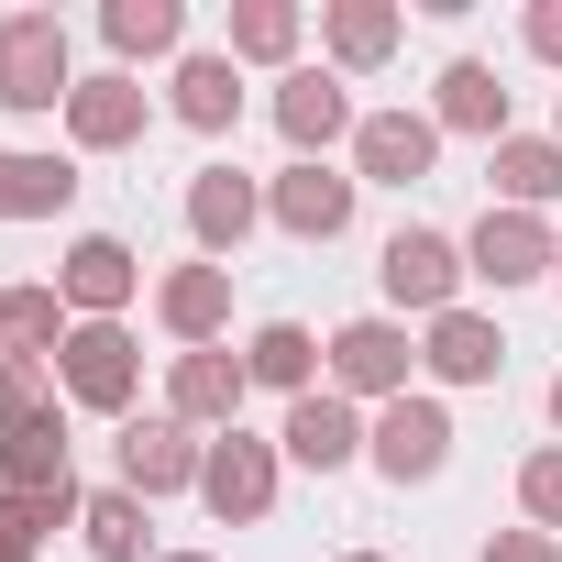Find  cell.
<instances>
[{"label":"cell","instance_id":"f1b7e54d","mask_svg":"<svg viewBox=\"0 0 562 562\" xmlns=\"http://www.w3.org/2000/svg\"><path fill=\"white\" fill-rule=\"evenodd\" d=\"M56 321H67V288H12L0 299V342L12 353H56Z\"/></svg>","mask_w":562,"mask_h":562},{"label":"cell","instance_id":"603a6c76","mask_svg":"<svg viewBox=\"0 0 562 562\" xmlns=\"http://www.w3.org/2000/svg\"><path fill=\"white\" fill-rule=\"evenodd\" d=\"M496 188H507V210H540V199H562V144H540V133H507V144H496Z\"/></svg>","mask_w":562,"mask_h":562},{"label":"cell","instance_id":"1f68e13d","mask_svg":"<svg viewBox=\"0 0 562 562\" xmlns=\"http://www.w3.org/2000/svg\"><path fill=\"white\" fill-rule=\"evenodd\" d=\"M56 518L45 507H23V496H0V562H34V540H45Z\"/></svg>","mask_w":562,"mask_h":562},{"label":"cell","instance_id":"d6986e66","mask_svg":"<svg viewBox=\"0 0 562 562\" xmlns=\"http://www.w3.org/2000/svg\"><path fill=\"white\" fill-rule=\"evenodd\" d=\"M288 452H299L310 474H331V463H353V452H364V430H353V408H342V397H299V408H288Z\"/></svg>","mask_w":562,"mask_h":562},{"label":"cell","instance_id":"5bb4252c","mask_svg":"<svg viewBox=\"0 0 562 562\" xmlns=\"http://www.w3.org/2000/svg\"><path fill=\"white\" fill-rule=\"evenodd\" d=\"M243 353H177V386H166V419H243Z\"/></svg>","mask_w":562,"mask_h":562},{"label":"cell","instance_id":"44dd1931","mask_svg":"<svg viewBox=\"0 0 562 562\" xmlns=\"http://www.w3.org/2000/svg\"><path fill=\"white\" fill-rule=\"evenodd\" d=\"M78 199V177L56 166V155H0V221H45V210H67Z\"/></svg>","mask_w":562,"mask_h":562},{"label":"cell","instance_id":"7c38bea8","mask_svg":"<svg viewBox=\"0 0 562 562\" xmlns=\"http://www.w3.org/2000/svg\"><path fill=\"white\" fill-rule=\"evenodd\" d=\"M254 221H265V199H254V177H243V166H199V177H188V232H199L210 254H232Z\"/></svg>","mask_w":562,"mask_h":562},{"label":"cell","instance_id":"ac0fdd59","mask_svg":"<svg viewBox=\"0 0 562 562\" xmlns=\"http://www.w3.org/2000/svg\"><path fill=\"white\" fill-rule=\"evenodd\" d=\"M133 276H144V265H133V243H111V232H89V243L67 254V299H78L89 321H111V310L133 299Z\"/></svg>","mask_w":562,"mask_h":562},{"label":"cell","instance_id":"5b68a950","mask_svg":"<svg viewBox=\"0 0 562 562\" xmlns=\"http://www.w3.org/2000/svg\"><path fill=\"white\" fill-rule=\"evenodd\" d=\"M364 452H375V474L419 485V474H441V463H452V419H441L430 397H397V408L364 430Z\"/></svg>","mask_w":562,"mask_h":562},{"label":"cell","instance_id":"52a82bcc","mask_svg":"<svg viewBox=\"0 0 562 562\" xmlns=\"http://www.w3.org/2000/svg\"><path fill=\"white\" fill-rule=\"evenodd\" d=\"M331 375H342L353 397H386V408H397V397H408V331H397V321H342V331H331Z\"/></svg>","mask_w":562,"mask_h":562},{"label":"cell","instance_id":"7402d4cb","mask_svg":"<svg viewBox=\"0 0 562 562\" xmlns=\"http://www.w3.org/2000/svg\"><path fill=\"white\" fill-rule=\"evenodd\" d=\"M232 111H243L232 56H188V67H177V122H188V133H232Z\"/></svg>","mask_w":562,"mask_h":562},{"label":"cell","instance_id":"30bf717a","mask_svg":"<svg viewBox=\"0 0 562 562\" xmlns=\"http://www.w3.org/2000/svg\"><path fill=\"white\" fill-rule=\"evenodd\" d=\"M199 441H188V419H133L122 430V485L133 496H177V485H199Z\"/></svg>","mask_w":562,"mask_h":562},{"label":"cell","instance_id":"4316f807","mask_svg":"<svg viewBox=\"0 0 562 562\" xmlns=\"http://www.w3.org/2000/svg\"><path fill=\"white\" fill-rule=\"evenodd\" d=\"M56 419V364L45 353H0V430H34Z\"/></svg>","mask_w":562,"mask_h":562},{"label":"cell","instance_id":"d6a6232c","mask_svg":"<svg viewBox=\"0 0 562 562\" xmlns=\"http://www.w3.org/2000/svg\"><path fill=\"white\" fill-rule=\"evenodd\" d=\"M485 562H562V540H551V529H496Z\"/></svg>","mask_w":562,"mask_h":562},{"label":"cell","instance_id":"484cf974","mask_svg":"<svg viewBox=\"0 0 562 562\" xmlns=\"http://www.w3.org/2000/svg\"><path fill=\"white\" fill-rule=\"evenodd\" d=\"M78 529H89V551H100V562H144V496H133V485L89 496V507H78Z\"/></svg>","mask_w":562,"mask_h":562},{"label":"cell","instance_id":"f35d334b","mask_svg":"<svg viewBox=\"0 0 562 562\" xmlns=\"http://www.w3.org/2000/svg\"><path fill=\"white\" fill-rule=\"evenodd\" d=\"M551 144H562V133H551Z\"/></svg>","mask_w":562,"mask_h":562},{"label":"cell","instance_id":"8fae6325","mask_svg":"<svg viewBox=\"0 0 562 562\" xmlns=\"http://www.w3.org/2000/svg\"><path fill=\"white\" fill-rule=\"evenodd\" d=\"M551 254H562V243H551V232H540L529 210H485V221H474V243H463V265H474V276H496V288L540 276Z\"/></svg>","mask_w":562,"mask_h":562},{"label":"cell","instance_id":"6da1fadb","mask_svg":"<svg viewBox=\"0 0 562 562\" xmlns=\"http://www.w3.org/2000/svg\"><path fill=\"white\" fill-rule=\"evenodd\" d=\"M0 100L12 111H67L78 78H67V23L56 12H12L0 23Z\"/></svg>","mask_w":562,"mask_h":562},{"label":"cell","instance_id":"83f0119b","mask_svg":"<svg viewBox=\"0 0 562 562\" xmlns=\"http://www.w3.org/2000/svg\"><path fill=\"white\" fill-rule=\"evenodd\" d=\"M331 56L342 67H386L397 56V12H386V0H342V12H331Z\"/></svg>","mask_w":562,"mask_h":562},{"label":"cell","instance_id":"7a4b0ae2","mask_svg":"<svg viewBox=\"0 0 562 562\" xmlns=\"http://www.w3.org/2000/svg\"><path fill=\"white\" fill-rule=\"evenodd\" d=\"M0 496H23V507H45V518H78V507H89L56 419H34V430H0Z\"/></svg>","mask_w":562,"mask_h":562},{"label":"cell","instance_id":"ffe728a7","mask_svg":"<svg viewBox=\"0 0 562 562\" xmlns=\"http://www.w3.org/2000/svg\"><path fill=\"white\" fill-rule=\"evenodd\" d=\"M441 122L452 133H485V144H507V89H496V67H441Z\"/></svg>","mask_w":562,"mask_h":562},{"label":"cell","instance_id":"4dcf8cb0","mask_svg":"<svg viewBox=\"0 0 562 562\" xmlns=\"http://www.w3.org/2000/svg\"><path fill=\"white\" fill-rule=\"evenodd\" d=\"M518 507H529V518H540V529H562V441H551V452H529V463H518Z\"/></svg>","mask_w":562,"mask_h":562},{"label":"cell","instance_id":"ba28073f","mask_svg":"<svg viewBox=\"0 0 562 562\" xmlns=\"http://www.w3.org/2000/svg\"><path fill=\"white\" fill-rule=\"evenodd\" d=\"M67 397L78 408H133V331L122 321H78L67 331Z\"/></svg>","mask_w":562,"mask_h":562},{"label":"cell","instance_id":"9c48e42d","mask_svg":"<svg viewBox=\"0 0 562 562\" xmlns=\"http://www.w3.org/2000/svg\"><path fill=\"white\" fill-rule=\"evenodd\" d=\"M199 496H210V518H265L276 507V441H210V463H199Z\"/></svg>","mask_w":562,"mask_h":562},{"label":"cell","instance_id":"836d02e7","mask_svg":"<svg viewBox=\"0 0 562 562\" xmlns=\"http://www.w3.org/2000/svg\"><path fill=\"white\" fill-rule=\"evenodd\" d=\"M529 56L562 67V0H540V12H529Z\"/></svg>","mask_w":562,"mask_h":562},{"label":"cell","instance_id":"d590c367","mask_svg":"<svg viewBox=\"0 0 562 562\" xmlns=\"http://www.w3.org/2000/svg\"><path fill=\"white\" fill-rule=\"evenodd\" d=\"M166 562H210V551H166Z\"/></svg>","mask_w":562,"mask_h":562},{"label":"cell","instance_id":"8992f818","mask_svg":"<svg viewBox=\"0 0 562 562\" xmlns=\"http://www.w3.org/2000/svg\"><path fill=\"white\" fill-rule=\"evenodd\" d=\"M265 210L288 221L299 243H342V232H353V177H331L321 155H299L288 177H276V199H265Z\"/></svg>","mask_w":562,"mask_h":562},{"label":"cell","instance_id":"e0dca14e","mask_svg":"<svg viewBox=\"0 0 562 562\" xmlns=\"http://www.w3.org/2000/svg\"><path fill=\"white\" fill-rule=\"evenodd\" d=\"M155 310H166L177 342H210V331L232 321V265H177L166 288H155Z\"/></svg>","mask_w":562,"mask_h":562},{"label":"cell","instance_id":"e575fe53","mask_svg":"<svg viewBox=\"0 0 562 562\" xmlns=\"http://www.w3.org/2000/svg\"><path fill=\"white\" fill-rule=\"evenodd\" d=\"M551 430H562V375H551Z\"/></svg>","mask_w":562,"mask_h":562},{"label":"cell","instance_id":"8d00e7d4","mask_svg":"<svg viewBox=\"0 0 562 562\" xmlns=\"http://www.w3.org/2000/svg\"><path fill=\"white\" fill-rule=\"evenodd\" d=\"M353 562H386V551H353Z\"/></svg>","mask_w":562,"mask_h":562},{"label":"cell","instance_id":"74e56055","mask_svg":"<svg viewBox=\"0 0 562 562\" xmlns=\"http://www.w3.org/2000/svg\"><path fill=\"white\" fill-rule=\"evenodd\" d=\"M551 276H562V254H551Z\"/></svg>","mask_w":562,"mask_h":562},{"label":"cell","instance_id":"4fadbf2b","mask_svg":"<svg viewBox=\"0 0 562 562\" xmlns=\"http://www.w3.org/2000/svg\"><path fill=\"white\" fill-rule=\"evenodd\" d=\"M276 133H288L299 155H321V144H342V133H353V100H342V78H321V67H299L288 89H276Z\"/></svg>","mask_w":562,"mask_h":562},{"label":"cell","instance_id":"9a60e30c","mask_svg":"<svg viewBox=\"0 0 562 562\" xmlns=\"http://www.w3.org/2000/svg\"><path fill=\"white\" fill-rule=\"evenodd\" d=\"M67 133H78L89 155H122V144L144 133V89H133V78H78V100H67Z\"/></svg>","mask_w":562,"mask_h":562},{"label":"cell","instance_id":"f546056e","mask_svg":"<svg viewBox=\"0 0 562 562\" xmlns=\"http://www.w3.org/2000/svg\"><path fill=\"white\" fill-rule=\"evenodd\" d=\"M299 45V12H288V0H243V12H232V56H288Z\"/></svg>","mask_w":562,"mask_h":562},{"label":"cell","instance_id":"d4e9b609","mask_svg":"<svg viewBox=\"0 0 562 562\" xmlns=\"http://www.w3.org/2000/svg\"><path fill=\"white\" fill-rule=\"evenodd\" d=\"M100 34H111V56H166L188 34V12H177V0H111Z\"/></svg>","mask_w":562,"mask_h":562},{"label":"cell","instance_id":"cb8c5ba5","mask_svg":"<svg viewBox=\"0 0 562 562\" xmlns=\"http://www.w3.org/2000/svg\"><path fill=\"white\" fill-rule=\"evenodd\" d=\"M310 364H321V342H310L299 321H265V331H254V353H243V375H254V386H288V397H310Z\"/></svg>","mask_w":562,"mask_h":562},{"label":"cell","instance_id":"277c9868","mask_svg":"<svg viewBox=\"0 0 562 562\" xmlns=\"http://www.w3.org/2000/svg\"><path fill=\"white\" fill-rule=\"evenodd\" d=\"M430 155H441V122H419V111H364V122H353V166H364L375 188H419Z\"/></svg>","mask_w":562,"mask_h":562},{"label":"cell","instance_id":"3957f363","mask_svg":"<svg viewBox=\"0 0 562 562\" xmlns=\"http://www.w3.org/2000/svg\"><path fill=\"white\" fill-rule=\"evenodd\" d=\"M375 276H386V299H397V310H430V321H441V310H452V288H463L474 265H463V243H441V232H397Z\"/></svg>","mask_w":562,"mask_h":562},{"label":"cell","instance_id":"2e32d148","mask_svg":"<svg viewBox=\"0 0 562 562\" xmlns=\"http://www.w3.org/2000/svg\"><path fill=\"white\" fill-rule=\"evenodd\" d=\"M496 364H507L496 321H474V310H441V321H430V375H441V386H496Z\"/></svg>","mask_w":562,"mask_h":562}]
</instances>
